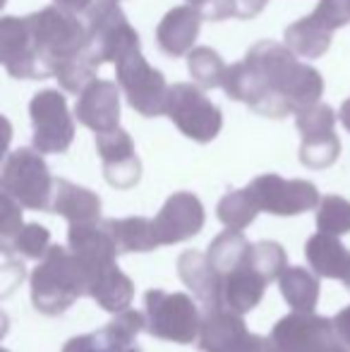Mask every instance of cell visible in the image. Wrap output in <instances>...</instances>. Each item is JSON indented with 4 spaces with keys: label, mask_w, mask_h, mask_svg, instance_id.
<instances>
[{
    "label": "cell",
    "mask_w": 350,
    "mask_h": 352,
    "mask_svg": "<svg viewBox=\"0 0 350 352\" xmlns=\"http://www.w3.org/2000/svg\"><path fill=\"white\" fill-rule=\"evenodd\" d=\"M245 60L254 67L274 94L288 101L293 113L319 103L324 94V77L307 63H300L288 46L276 41H257Z\"/></svg>",
    "instance_id": "1"
},
{
    "label": "cell",
    "mask_w": 350,
    "mask_h": 352,
    "mask_svg": "<svg viewBox=\"0 0 350 352\" xmlns=\"http://www.w3.org/2000/svg\"><path fill=\"white\" fill-rule=\"evenodd\" d=\"M89 276L70 247L51 245L41 264L32 271V305L39 314L58 316L87 295Z\"/></svg>",
    "instance_id": "2"
},
{
    "label": "cell",
    "mask_w": 350,
    "mask_h": 352,
    "mask_svg": "<svg viewBox=\"0 0 350 352\" xmlns=\"http://www.w3.org/2000/svg\"><path fill=\"white\" fill-rule=\"evenodd\" d=\"M27 24L32 29L39 53L48 63L53 74L58 65L85 53L89 46V27L80 22L75 12L61 5H51V8L27 14Z\"/></svg>",
    "instance_id": "3"
},
{
    "label": "cell",
    "mask_w": 350,
    "mask_h": 352,
    "mask_svg": "<svg viewBox=\"0 0 350 352\" xmlns=\"http://www.w3.org/2000/svg\"><path fill=\"white\" fill-rule=\"evenodd\" d=\"M3 192L32 211H51L56 177L39 148H14L8 153L0 175Z\"/></svg>",
    "instance_id": "4"
},
{
    "label": "cell",
    "mask_w": 350,
    "mask_h": 352,
    "mask_svg": "<svg viewBox=\"0 0 350 352\" xmlns=\"http://www.w3.org/2000/svg\"><path fill=\"white\" fill-rule=\"evenodd\" d=\"M146 331L166 343L190 345L199 340L201 319L199 307L185 292L149 290L144 295Z\"/></svg>",
    "instance_id": "5"
},
{
    "label": "cell",
    "mask_w": 350,
    "mask_h": 352,
    "mask_svg": "<svg viewBox=\"0 0 350 352\" xmlns=\"http://www.w3.org/2000/svg\"><path fill=\"white\" fill-rule=\"evenodd\" d=\"M166 116L187 140L199 144L214 142L223 127V113L211 98H206L199 84H173L166 103Z\"/></svg>",
    "instance_id": "6"
},
{
    "label": "cell",
    "mask_w": 350,
    "mask_h": 352,
    "mask_svg": "<svg viewBox=\"0 0 350 352\" xmlns=\"http://www.w3.org/2000/svg\"><path fill=\"white\" fill-rule=\"evenodd\" d=\"M116 74L132 111H137L144 118L166 116L171 87L164 74L146 63V58L142 56V46L127 51L116 63Z\"/></svg>",
    "instance_id": "7"
},
{
    "label": "cell",
    "mask_w": 350,
    "mask_h": 352,
    "mask_svg": "<svg viewBox=\"0 0 350 352\" xmlns=\"http://www.w3.org/2000/svg\"><path fill=\"white\" fill-rule=\"evenodd\" d=\"M269 340L276 352H350L333 329V319L317 316L314 311H293L283 316L274 326Z\"/></svg>",
    "instance_id": "8"
},
{
    "label": "cell",
    "mask_w": 350,
    "mask_h": 352,
    "mask_svg": "<svg viewBox=\"0 0 350 352\" xmlns=\"http://www.w3.org/2000/svg\"><path fill=\"white\" fill-rule=\"evenodd\" d=\"M32 142L41 153H65L75 140V120L67 111V98L58 89L34 94L29 103Z\"/></svg>",
    "instance_id": "9"
},
{
    "label": "cell",
    "mask_w": 350,
    "mask_h": 352,
    "mask_svg": "<svg viewBox=\"0 0 350 352\" xmlns=\"http://www.w3.org/2000/svg\"><path fill=\"white\" fill-rule=\"evenodd\" d=\"M0 60L14 79H48L53 70L41 58L27 17L0 19Z\"/></svg>",
    "instance_id": "10"
},
{
    "label": "cell",
    "mask_w": 350,
    "mask_h": 352,
    "mask_svg": "<svg viewBox=\"0 0 350 352\" xmlns=\"http://www.w3.org/2000/svg\"><path fill=\"white\" fill-rule=\"evenodd\" d=\"M250 190L257 197V204L264 213L281 218L300 216L319 206L322 197L309 180H285L276 173H266L250 182Z\"/></svg>",
    "instance_id": "11"
},
{
    "label": "cell",
    "mask_w": 350,
    "mask_h": 352,
    "mask_svg": "<svg viewBox=\"0 0 350 352\" xmlns=\"http://www.w3.org/2000/svg\"><path fill=\"white\" fill-rule=\"evenodd\" d=\"M221 89L226 91V96H230L233 101L248 103L254 113L271 120H281L288 113H293V108L288 106L285 98H281L278 94H274L269 89V84L262 79V74L254 70L248 60H240L235 65H230L226 70L223 84Z\"/></svg>",
    "instance_id": "12"
},
{
    "label": "cell",
    "mask_w": 350,
    "mask_h": 352,
    "mask_svg": "<svg viewBox=\"0 0 350 352\" xmlns=\"http://www.w3.org/2000/svg\"><path fill=\"white\" fill-rule=\"evenodd\" d=\"M204 221L206 213L199 197L192 192H175L166 199V204L161 206V211L151 223H154L159 245H177V242L199 235Z\"/></svg>",
    "instance_id": "13"
},
{
    "label": "cell",
    "mask_w": 350,
    "mask_h": 352,
    "mask_svg": "<svg viewBox=\"0 0 350 352\" xmlns=\"http://www.w3.org/2000/svg\"><path fill=\"white\" fill-rule=\"evenodd\" d=\"M96 151L103 163V177L116 190H130L140 182L142 163L135 151V142L122 127L96 135Z\"/></svg>",
    "instance_id": "14"
},
{
    "label": "cell",
    "mask_w": 350,
    "mask_h": 352,
    "mask_svg": "<svg viewBox=\"0 0 350 352\" xmlns=\"http://www.w3.org/2000/svg\"><path fill=\"white\" fill-rule=\"evenodd\" d=\"M120 84L111 79L94 77L91 82L77 94L75 118L91 132L116 130L120 122Z\"/></svg>",
    "instance_id": "15"
},
{
    "label": "cell",
    "mask_w": 350,
    "mask_h": 352,
    "mask_svg": "<svg viewBox=\"0 0 350 352\" xmlns=\"http://www.w3.org/2000/svg\"><path fill=\"white\" fill-rule=\"evenodd\" d=\"M67 247L85 264L87 276H91L101 266L116 264V256L120 254L111 235V228L101 218L89 223H72L67 230Z\"/></svg>",
    "instance_id": "16"
},
{
    "label": "cell",
    "mask_w": 350,
    "mask_h": 352,
    "mask_svg": "<svg viewBox=\"0 0 350 352\" xmlns=\"http://www.w3.org/2000/svg\"><path fill=\"white\" fill-rule=\"evenodd\" d=\"M250 331L243 321V314L219 307V309L204 311L199 331V350L201 352H243L250 340Z\"/></svg>",
    "instance_id": "17"
},
{
    "label": "cell",
    "mask_w": 350,
    "mask_h": 352,
    "mask_svg": "<svg viewBox=\"0 0 350 352\" xmlns=\"http://www.w3.org/2000/svg\"><path fill=\"white\" fill-rule=\"evenodd\" d=\"M177 276L201 302L204 311L223 307V276L214 269L209 256L197 250H187L177 256Z\"/></svg>",
    "instance_id": "18"
},
{
    "label": "cell",
    "mask_w": 350,
    "mask_h": 352,
    "mask_svg": "<svg viewBox=\"0 0 350 352\" xmlns=\"http://www.w3.org/2000/svg\"><path fill=\"white\" fill-rule=\"evenodd\" d=\"M201 22H204V17L192 5H180V8L168 10L159 22V27H156L159 48L171 58L187 56L195 48Z\"/></svg>",
    "instance_id": "19"
},
{
    "label": "cell",
    "mask_w": 350,
    "mask_h": 352,
    "mask_svg": "<svg viewBox=\"0 0 350 352\" xmlns=\"http://www.w3.org/2000/svg\"><path fill=\"white\" fill-rule=\"evenodd\" d=\"M305 259L319 278H336L350 290V250L336 235L317 230L305 242Z\"/></svg>",
    "instance_id": "20"
},
{
    "label": "cell",
    "mask_w": 350,
    "mask_h": 352,
    "mask_svg": "<svg viewBox=\"0 0 350 352\" xmlns=\"http://www.w3.org/2000/svg\"><path fill=\"white\" fill-rule=\"evenodd\" d=\"M87 295L91 297L103 311L118 314V311L130 307L132 297H135V285H132V280L118 269V264H108V266L96 269L89 276Z\"/></svg>",
    "instance_id": "21"
},
{
    "label": "cell",
    "mask_w": 350,
    "mask_h": 352,
    "mask_svg": "<svg viewBox=\"0 0 350 352\" xmlns=\"http://www.w3.org/2000/svg\"><path fill=\"white\" fill-rule=\"evenodd\" d=\"M266 285L269 280L245 261L243 266L223 276V307L238 311V314H248L264 300Z\"/></svg>",
    "instance_id": "22"
},
{
    "label": "cell",
    "mask_w": 350,
    "mask_h": 352,
    "mask_svg": "<svg viewBox=\"0 0 350 352\" xmlns=\"http://www.w3.org/2000/svg\"><path fill=\"white\" fill-rule=\"evenodd\" d=\"M51 211L63 218H67L70 226L72 223L98 221V218H101V199H98L96 192L58 177L56 190H53Z\"/></svg>",
    "instance_id": "23"
},
{
    "label": "cell",
    "mask_w": 350,
    "mask_h": 352,
    "mask_svg": "<svg viewBox=\"0 0 350 352\" xmlns=\"http://www.w3.org/2000/svg\"><path fill=\"white\" fill-rule=\"evenodd\" d=\"M278 287H281V295H283L285 305L293 311L309 314V311L317 309L322 285H319L314 271H307V269H303V266H288V269L281 274Z\"/></svg>",
    "instance_id": "24"
},
{
    "label": "cell",
    "mask_w": 350,
    "mask_h": 352,
    "mask_svg": "<svg viewBox=\"0 0 350 352\" xmlns=\"http://www.w3.org/2000/svg\"><path fill=\"white\" fill-rule=\"evenodd\" d=\"M285 46L295 53L298 58H305V60H317L331 46L333 32H329L327 27L312 19V14L298 19L290 27H285Z\"/></svg>",
    "instance_id": "25"
},
{
    "label": "cell",
    "mask_w": 350,
    "mask_h": 352,
    "mask_svg": "<svg viewBox=\"0 0 350 352\" xmlns=\"http://www.w3.org/2000/svg\"><path fill=\"white\" fill-rule=\"evenodd\" d=\"M111 228V235L116 240V247L120 254H132V252H154L159 245L154 232V223L149 218L130 216V218H113L106 221Z\"/></svg>",
    "instance_id": "26"
},
{
    "label": "cell",
    "mask_w": 350,
    "mask_h": 352,
    "mask_svg": "<svg viewBox=\"0 0 350 352\" xmlns=\"http://www.w3.org/2000/svg\"><path fill=\"white\" fill-rule=\"evenodd\" d=\"M250 247L252 245H250L248 237L243 235V230L226 228L221 235H216L214 240H211L209 250H206V256H209V261L214 264V269L219 271L221 276H226L248 261Z\"/></svg>",
    "instance_id": "27"
},
{
    "label": "cell",
    "mask_w": 350,
    "mask_h": 352,
    "mask_svg": "<svg viewBox=\"0 0 350 352\" xmlns=\"http://www.w3.org/2000/svg\"><path fill=\"white\" fill-rule=\"evenodd\" d=\"M259 211L262 209H259V204H257V197L252 195L250 187L228 192V195L221 197L219 206H216L219 221L223 223L226 228H233V230H245V228H250Z\"/></svg>",
    "instance_id": "28"
},
{
    "label": "cell",
    "mask_w": 350,
    "mask_h": 352,
    "mask_svg": "<svg viewBox=\"0 0 350 352\" xmlns=\"http://www.w3.org/2000/svg\"><path fill=\"white\" fill-rule=\"evenodd\" d=\"M226 63L214 48L209 46H197L187 53V72H190L192 82L199 84L201 89H216L223 84L226 77Z\"/></svg>",
    "instance_id": "29"
},
{
    "label": "cell",
    "mask_w": 350,
    "mask_h": 352,
    "mask_svg": "<svg viewBox=\"0 0 350 352\" xmlns=\"http://www.w3.org/2000/svg\"><path fill=\"white\" fill-rule=\"evenodd\" d=\"M338 153H341V140L333 130L303 137V144H300V163L312 170H324V168L333 166Z\"/></svg>",
    "instance_id": "30"
},
{
    "label": "cell",
    "mask_w": 350,
    "mask_h": 352,
    "mask_svg": "<svg viewBox=\"0 0 350 352\" xmlns=\"http://www.w3.org/2000/svg\"><path fill=\"white\" fill-rule=\"evenodd\" d=\"M248 264L257 271L259 276H264L266 280H278L281 274L288 269V254L285 250L274 240H259L250 247Z\"/></svg>",
    "instance_id": "31"
},
{
    "label": "cell",
    "mask_w": 350,
    "mask_h": 352,
    "mask_svg": "<svg viewBox=\"0 0 350 352\" xmlns=\"http://www.w3.org/2000/svg\"><path fill=\"white\" fill-rule=\"evenodd\" d=\"M51 250V232L39 223H27L8 245L3 247L5 254H19L27 259H43Z\"/></svg>",
    "instance_id": "32"
},
{
    "label": "cell",
    "mask_w": 350,
    "mask_h": 352,
    "mask_svg": "<svg viewBox=\"0 0 350 352\" xmlns=\"http://www.w3.org/2000/svg\"><path fill=\"white\" fill-rule=\"evenodd\" d=\"M317 228L329 235H348L350 232V201L346 197L327 195L317 206Z\"/></svg>",
    "instance_id": "33"
},
{
    "label": "cell",
    "mask_w": 350,
    "mask_h": 352,
    "mask_svg": "<svg viewBox=\"0 0 350 352\" xmlns=\"http://www.w3.org/2000/svg\"><path fill=\"white\" fill-rule=\"evenodd\" d=\"M53 77L58 79V84L63 87V91L67 94H80L82 89L96 77V65L91 63L89 53H80V56L70 58L63 65H58V70Z\"/></svg>",
    "instance_id": "34"
},
{
    "label": "cell",
    "mask_w": 350,
    "mask_h": 352,
    "mask_svg": "<svg viewBox=\"0 0 350 352\" xmlns=\"http://www.w3.org/2000/svg\"><path fill=\"white\" fill-rule=\"evenodd\" d=\"M295 125H298L300 135H322V132H331L336 125V113L327 103H312V106L303 108V111L295 113Z\"/></svg>",
    "instance_id": "35"
},
{
    "label": "cell",
    "mask_w": 350,
    "mask_h": 352,
    "mask_svg": "<svg viewBox=\"0 0 350 352\" xmlns=\"http://www.w3.org/2000/svg\"><path fill=\"white\" fill-rule=\"evenodd\" d=\"M312 19H317L329 32L350 24V0H319L312 12Z\"/></svg>",
    "instance_id": "36"
},
{
    "label": "cell",
    "mask_w": 350,
    "mask_h": 352,
    "mask_svg": "<svg viewBox=\"0 0 350 352\" xmlns=\"http://www.w3.org/2000/svg\"><path fill=\"white\" fill-rule=\"evenodd\" d=\"M22 209L24 206L19 201H14L12 197L3 192V197H0V240H3V247L24 228Z\"/></svg>",
    "instance_id": "37"
},
{
    "label": "cell",
    "mask_w": 350,
    "mask_h": 352,
    "mask_svg": "<svg viewBox=\"0 0 350 352\" xmlns=\"http://www.w3.org/2000/svg\"><path fill=\"white\" fill-rule=\"evenodd\" d=\"M269 0H235V17L240 19H252L266 8Z\"/></svg>",
    "instance_id": "38"
},
{
    "label": "cell",
    "mask_w": 350,
    "mask_h": 352,
    "mask_svg": "<svg viewBox=\"0 0 350 352\" xmlns=\"http://www.w3.org/2000/svg\"><path fill=\"white\" fill-rule=\"evenodd\" d=\"M333 329H336V333L341 336V340L350 348V305L343 307V309L333 316Z\"/></svg>",
    "instance_id": "39"
},
{
    "label": "cell",
    "mask_w": 350,
    "mask_h": 352,
    "mask_svg": "<svg viewBox=\"0 0 350 352\" xmlns=\"http://www.w3.org/2000/svg\"><path fill=\"white\" fill-rule=\"evenodd\" d=\"M53 3L70 10V12H75V14H87V10L91 8V0H53Z\"/></svg>",
    "instance_id": "40"
},
{
    "label": "cell",
    "mask_w": 350,
    "mask_h": 352,
    "mask_svg": "<svg viewBox=\"0 0 350 352\" xmlns=\"http://www.w3.org/2000/svg\"><path fill=\"white\" fill-rule=\"evenodd\" d=\"M338 120H341V125L350 132V98H346V101H343L341 111H338Z\"/></svg>",
    "instance_id": "41"
},
{
    "label": "cell",
    "mask_w": 350,
    "mask_h": 352,
    "mask_svg": "<svg viewBox=\"0 0 350 352\" xmlns=\"http://www.w3.org/2000/svg\"><path fill=\"white\" fill-rule=\"evenodd\" d=\"M206 3H209V0H187V5H192V8H197V10H201Z\"/></svg>",
    "instance_id": "42"
},
{
    "label": "cell",
    "mask_w": 350,
    "mask_h": 352,
    "mask_svg": "<svg viewBox=\"0 0 350 352\" xmlns=\"http://www.w3.org/2000/svg\"><path fill=\"white\" fill-rule=\"evenodd\" d=\"M5 352H8V350H5Z\"/></svg>",
    "instance_id": "43"
}]
</instances>
